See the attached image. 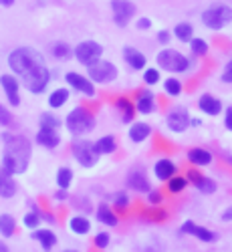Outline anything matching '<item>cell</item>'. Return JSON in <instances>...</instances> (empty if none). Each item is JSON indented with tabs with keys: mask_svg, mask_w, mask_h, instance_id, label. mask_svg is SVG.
Masks as SVG:
<instances>
[{
	"mask_svg": "<svg viewBox=\"0 0 232 252\" xmlns=\"http://www.w3.org/2000/svg\"><path fill=\"white\" fill-rule=\"evenodd\" d=\"M8 65H10V69L16 75H20V79H23V85L31 93H43L47 89L51 73L47 69L45 57L40 55L38 51L29 49V47L16 49L8 57Z\"/></svg>",
	"mask_w": 232,
	"mask_h": 252,
	"instance_id": "obj_1",
	"label": "cell"
},
{
	"mask_svg": "<svg viewBox=\"0 0 232 252\" xmlns=\"http://www.w3.org/2000/svg\"><path fill=\"white\" fill-rule=\"evenodd\" d=\"M4 156H2V167L8 174H23L29 167L31 159V143L23 135H10L4 133Z\"/></svg>",
	"mask_w": 232,
	"mask_h": 252,
	"instance_id": "obj_2",
	"label": "cell"
},
{
	"mask_svg": "<svg viewBox=\"0 0 232 252\" xmlns=\"http://www.w3.org/2000/svg\"><path fill=\"white\" fill-rule=\"evenodd\" d=\"M67 127L73 135H83L95 127V117L85 107H77L67 117Z\"/></svg>",
	"mask_w": 232,
	"mask_h": 252,
	"instance_id": "obj_3",
	"label": "cell"
},
{
	"mask_svg": "<svg viewBox=\"0 0 232 252\" xmlns=\"http://www.w3.org/2000/svg\"><path fill=\"white\" fill-rule=\"evenodd\" d=\"M230 20H232V8L226 6V4H216V6L208 8V10L202 14V23H204L206 27H210V29H214V31L226 27Z\"/></svg>",
	"mask_w": 232,
	"mask_h": 252,
	"instance_id": "obj_4",
	"label": "cell"
},
{
	"mask_svg": "<svg viewBox=\"0 0 232 252\" xmlns=\"http://www.w3.org/2000/svg\"><path fill=\"white\" fill-rule=\"evenodd\" d=\"M158 65L166 71H174V73H182L188 69V59L182 57L178 51H172V49H166L158 55Z\"/></svg>",
	"mask_w": 232,
	"mask_h": 252,
	"instance_id": "obj_5",
	"label": "cell"
},
{
	"mask_svg": "<svg viewBox=\"0 0 232 252\" xmlns=\"http://www.w3.org/2000/svg\"><path fill=\"white\" fill-rule=\"evenodd\" d=\"M73 154L83 167H93L99 161V150L91 141H77L73 145Z\"/></svg>",
	"mask_w": 232,
	"mask_h": 252,
	"instance_id": "obj_6",
	"label": "cell"
},
{
	"mask_svg": "<svg viewBox=\"0 0 232 252\" xmlns=\"http://www.w3.org/2000/svg\"><path fill=\"white\" fill-rule=\"evenodd\" d=\"M89 77L95 83H111L117 79V69L109 61H95L89 65Z\"/></svg>",
	"mask_w": 232,
	"mask_h": 252,
	"instance_id": "obj_7",
	"label": "cell"
},
{
	"mask_svg": "<svg viewBox=\"0 0 232 252\" xmlns=\"http://www.w3.org/2000/svg\"><path fill=\"white\" fill-rule=\"evenodd\" d=\"M101 53H103V49L99 43H95V40H83V43L77 45V49H75V57L79 59V63H83V65H87V67L91 63L99 61Z\"/></svg>",
	"mask_w": 232,
	"mask_h": 252,
	"instance_id": "obj_8",
	"label": "cell"
},
{
	"mask_svg": "<svg viewBox=\"0 0 232 252\" xmlns=\"http://www.w3.org/2000/svg\"><path fill=\"white\" fill-rule=\"evenodd\" d=\"M111 8H113V18H115V23L119 27L130 25L132 16L135 14V4L130 2V0H113Z\"/></svg>",
	"mask_w": 232,
	"mask_h": 252,
	"instance_id": "obj_9",
	"label": "cell"
},
{
	"mask_svg": "<svg viewBox=\"0 0 232 252\" xmlns=\"http://www.w3.org/2000/svg\"><path fill=\"white\" fill-rule=\"evenodd\" d=\"M67 81H69V85H71V87H75L77 91L85 93V95H89V97H93V95H95V87H93V83H91L89 79H85L83 75H79V73H67Z\"/></svg>",
	"mask_w": 232,
	"mask_h": 252,
	"instance_id": "obj_10",
	"label": "cell"
},
{
	"mask_svg": "<svg viewBox=\"0 0 232 252\" xmlns=\"http://www.w3.org/2000/svg\"><path fill=\"white\" fill-rule=\"evenodd\" d=\"M188 123H190V115L184 109H174L170 115H167V127L172 131H178V133L184 131L188 127Z\"/></svg>",
	"mask_w": 232,
	"mask_h": 252,
	"instance_id": "obj_11",
	"label": "cell"
},
{
	"mask_svg": "<svg viewBox=\"0 0 232 252\" xmlns=\"http://www.w3.org/2000/svg\"><path fill=\"white\" fill-rule=\"evenodd\" d=\"M182 232L194 234V236L200 238L202 242H214V240H216V234H214V232H210V230H206L204 226H198V224H194V222H186V224L182 226Z\"/></svg>",
	"mask_w": 232,
	"mask_h": 252,
	"instance_id": "obj_12",
	"label": "cell"
},
{
	"mask_svg": "<svg viewBox=\"0 0 232 252\" xmlns=\"http://www.w3.org/2000/svg\"><path fill=\"white\" fill-rule=\"evenodd\" d=\"M190 182H194L196 184V188L202 192V194H214L216 192V182H212L210 178H204V176H200L198 172H188V176H186Z\"/></svg>",
	"mask_w": 232,
	"mask_h": 252,
	"instance_id": "obj_13",
	"label": "cell"
},
{
	"mask_svg": "<svg viewBox=\"0 0 232 252\" xmlns=\"http://www.w3.org/2000/svg\"><path fill=\"white\" fill-rule=\"evenodd\" d=\"M16 194V184L12 180V174H8L4 167H0V196L12 198Z\"/></svg>",
	"mask_w": 232,
	"mask_h": 252,
	"instance_id": "obj_14",
	"label": "cell"
},
{
	"mask_svg": "<svg viewBox=\"0 0 232 252\" xmlns=\"http://www.w3.org/2000/svg\"><path fill=\"white\" fill-rule=\"evenodd\" d=\"M0 83H2V87H4V91L8 95L10 105L16 107V105L20 103V99H18V81L14 77H10V75H2L0 77Z\"/></svg>",
	"mask_w": 232,
	"mask_h": 252,
	"instance_id": "obj_15",
	"label": "cell"
},
{
	"mask_svg": "<svg viewBox=\"0 0 232 252\" xmlns=\"http://www.w3.org/2000/svg\"><path fill=\"white\" fill-rule=\"evenodd\" d=\"M123 59L128 61V65L132 67V69H143L145 67V57L137 51V49H133V47H125L123 49Z\"/></svg>",
	"mask_w": 232,
	"mask_h": 252,
	"instance_id": "obj_16",
	"label": "cell"
},
{
	"mask_svg": "<svg viewBox=\"0 0 232 252\" xmlns=\"http://www.w3.org/2000/svg\"><path fill=\"white\" fill-rule=\"evenodd\" d=\"M36 141H38L40 145H45V148H57L59 141H61V137H59V133H57L55 129H51V127H40V131L36 133Z\"/></svg>",
	"mask_w": 232,
	"mask_h": 252,
	"instance_id": "obj_17",
	"label": "cell"
},
{
	"mask_svg": "<svg viewBox=\"0 0 232 252\" xmlns=\"http://www.w3.org/2000/svg\"><path fill=\"white\" fill-rule=\"evenodd\" d=\"M198 105H200V109L204 113H208V115H218L220 109H222V103L218 99H214L212 95H202L200 101H198Z\"/></svg>",
	"mask_w": 232,
	"mask_h": 252,
	"instance_id": "obj_18",
	"label": "cell"
},
{
	"mask_svg": "<svg viewBox=\"0 0 232 252\" xmlns=\"http://www.w3.org/2000/svg\"><path fill=\"white\" fill-rule=\"evenodd\" d=\"M33 238L40 242L43 250H51L57 244V236H55V232H51V230H34Z\"/></svg>",
	"mask_w": 232,
	"mask_h": 252,
	"instance_id": "obj_19",
	"label": "cell"
},
{
	"mask_svg": "<svg viewBox=\"0 0 232 252\" xmlns=\"http://www.w3.org/2000/svg\"><path fill=\"white\" fill-rule=\"evenodd\" d=\"M128 184H130V188H133L137 192H150V182L143 176V172H132L128 178Z\"/></svg>",
	"mask_w": 232,
	"mask_h": 252,
	"instance_id": "obj_20",
	"label": "cell"
},
{
	"mask_svg": "<svg viewBox=\"0 0 232 252\" xmlns=\"http://www.w3.org/2000/svg\"><path fill=\"white\" fill-rule=\"evenodd\" d=\"M156 176L160 178V180H170L174 174H176V165L170 161V159H160L158 163H156Z\"/></svg>",
	"mask_w": 232,
	"mask_h": 252,
	"instance_id": "obj_21",
	"label": "cell"
},
{
	"mask_svg": "<svg viewBox=\"0 0 232 252\" xmlns=\"http://www.w3.org/2000/svg\"><path fill=\"white\" fill-rule=\"evenodd\" d=\"M135 107L139 109V113H152L154 107H156V101H154V95L150 91H143L139 97H137V103Z\"/></svg>",
	"mask_w": 232,
	"mask_h": 252,
	"instance_id": "obj_22",
	"label": "cell"
},
{
	"mask_svg": "<svg viewBox=\"0 0 232 252\" xmlns=\"http://www.w3.org/2000/svg\"><path fill=\"white\" fill-rule=\"evenodd\" d=\"M190 161H194L196 165H208V163H212V154L202 150V148H196V150H190L188 154Z\"/></svg>",
	"mask_w": 232,
	"mask_h": 252,
	"instance_id": "obj_23",
	"label": "cell"
},
{
	"mask_svg": "<svg viewBox=\"0 0 232 252\" xmlns=\"http://www.w3.org/2000/svg\"><path fill=\"white\" fill-rule=\"evenodd\" d=\"M117 107L121 109V117H123L125 123H130V121L133 119L135 109H133V105H132V101H130L128 97H119V99H117Z\"/></svg>",
	"mask_w": 232,
	"mask_h": 252,
	"instance_id": "obj_24",
	"label": "cell"
},
{
	"mask_svg": "<svg viewBox=\"0 0 232 252\" xmlns=\"http://www.w3.org/2000/svg\"><path fill=\"white\" fill-rule=\"evenodd\" d=\"M150 125L147 123H135L133 127L130 129V137H132V141H135V143H139V141H143L147 135H150Z\"/></svg>",
	"mask_w": 232,
	"mask_h": 252,
	"instance_id": "obj_25",
	"label": "cell"
},
{
	"mask_svg": "<svg viewBox=\"0 0 232 252\" xmlns=\"http://www.w3.org/2000/svg\"><path fill=\"white\" fill-rule=\"evenodd\" d=\"M69 226H71V230H73L75 234H87L89 230H91V224H89V220H87V218H81V216H75V218H71Z\"/></svg>",
	"mask_w": 232,
	"mask_h": 252,
	"instance_id": "obj_26",
	"label": "cell"
},
{
	"mask_svg": "<svg viewBox=\"0 0 232 252\" xmlns=\"http://www.w3.org/2000/svg\"><path fill=\"white\" fill-rule=\"evenodd\" d=\"M14 226H16V222H14V218L10 214H2V216H0V234H2L4 238H8V236L14 234Z\"/></svg>",
	"mask_w": 232,
	"mask_h": 252,
	"instance_id": "obj_27",
	"label": "cell"
},
{
	"mask_svg": "<svg viewBox=\"0 0 232 252\" xmlns=\"http://www.w3.org/2000/svg\"><path fill=\"white\" fill-rule=\"evenodd\" d=\"M67 99H69V91L67 89H57L49 97V105H51L53 109H59V107H63V105L67 103Z\"/></svg>",
	"mask_w": 232,
	"mask_h": 252,
	"instance_id": "obj_28",
	"label": "cell"
},
{
	"mask_svg": "<svg viewBox=\"0 0 232 252\" xmlns=\"http://www.w3.org/2000/svg\"><path fill=\"white\" fill-rule=\"evenodd\" d=\"M97 218L101 224H107V226H117V216L111 212V210L107 206H101L97 210Z\"/></svg>",
	"mask_w": 232,
	"mask_h": 252,
	"instance_id": "obj_29",
	"label": "cell"
},
{
	"mask_svg": "<svg viewBox=\"0 0 232 252\" xmlns=\"http://www.w3.org/2000/svg\"><path fill=\"white\" fill-rule=\"evenodd\" d=\"M97 150H99V154H113L115 150H117V143H115V139L111 137V135H105V137H101L97 143Z\"/></svg>",
	"mask_w": 232,
	"mask_h": 252,
	"instance_id": "obj_30",
	"label": "cell"
},
{
	"mask_svg": "<svg viewBox=\"0 0 232 252\" xmlns=\"http://www.w3.org/2000/svg\"><path fill=\"white\" fill-rule=\"evenodd\" d=\"M73 182V172L69 170V167H61V170L57 172V184L61 190H67V188L71 186Z\"/></svg>",
	"mask_w": 232,
	"mask_h": 252,
	"instance_id": "obj_31",
	"label": "cell"
},
{
	"mask_svg": "<svg viewBox=\"0 0 232 252\" xmlns=\"http://www.w3.org/2000/svg\"><path fill=\"white\" fill-rule=\"evenodd\" d=\"M174 32H176V36H178L180 40L188 43V40H192V32H194V29H192V25H188V23H180V25L174 29Z\"/></svg>",
	"mask_w": 232,
	"mask_h": 252,
	"instance_id": "obj_32",
	"label": "cell"
},
{
	"mask_svg": "<svg viewBox=\"0 0 232 252\" xmlns=\"http://www.w3.org/2000/svg\"><path fill=\"white\" fill-rule=\"evenodd\" d=\"M53 55H55L57 59H69V57L73 55V51H71V47L65 45V43H57V45H53Z\"/></svg>",
	"mask_w": 232,
	"mask_h": 252,
	"instance_id": "obj_33",
	"label": "cell"
},
{
	"mask_svg": "<svg viewBox=\"0 0 232 252\" xmlns=\"http://www.w3.org/2000/svg\"><path fill=\"white\" fill-rule=\"evenodd\" d=\"M59 125H61L59 117H55V115H51V113H43V115H40V127H51V129H57Z\"/></svg>",
	"mask_w": 232,
	"mask_h": 252,
	"instance_id": "obj_34",
	"label": "cell"
},
{
	"mask_svg": "<svg viewBox=\"0 0 232 252\" xmlns=\"http://www.w3.org/2000/svg\"><path fill=\"white\" fill-rule=\"evenodd\" d=\"M167 188H170V192H172V194H178V192H182L184 188H186V178H180V176H172V178H170V184H167Z\"/></svg>",
	"mask_w": 232,
	"mask_h": 252,
	"instance_id": "obj_35",
	"label": "cell"
},
{
	"mask_svg": "<svg viewBox=\"0 0 232 252\" xmlns=\"http://www.w3.org/2000/svg\"><path fill=\"white\" fill-rule=\"evenodd\" d=\"M164 87H166V93H167V95H172V97L180 95V91H182V85H180V81H176V79H167Z\"/></svg>",
	"mask_w": 232,
	"mask_h": 252,
	"instance_id": "obj_36",
	"label": "cell"
},
{
	"mask_svg": "<svg viewBox=\"0 0 232 252\" xmlns=\"http://www.w3.org/2000/svg\"><path fill=\"white\" fill-rule=\"evenodd\" d=\"M190 43H192V51L196 55H206L208 53V43H206L204 38H192Z\"/></svg>",
	"mask_w": 232,
	"mask_h": 252,
	"instance_id": "obj_37",
	"label": "cell"
},
{
	"mask_svg": "<svg viewBox=\"0 0 232 252\" xmlns=\"http://www.w3.org/2000/svg\"><path fill=\"white\" fill-rule=\"evenodd\" d=\"M143 81L147 83V85H156V83L160 81V71L158 69H147L145 75H143Z\"/></svg>",
	"mask_w": 232,
	"mask_h": 252,
	"instance_id": "obj_38",
	"label": "cell"
},
{
	"mask_svg": "<svg viewBox=\"0 0 232 252\" xmlns=\"http://www.w3.org/2000/svg\"><path fill=\"white\" fill-rule=\"evenodd\" d=\"M38 222H40L38 212H31V214H27V216H25V226H29V228H36V226H38Z\"/></svg>",
	"mask_w": 232,
	"mask_h": 252,
	"instance_id": "obj_39",
	"label": "cell"
},
{
	"mask_svg": "<svg viewBox=\"0 0 232 252\" xmlns=\"http://www.w3.org/2000/svg\"><path fill=\"white\" fill-rule=\"evenodd\" d=\"M95 246L97 248H107L109 246V234L107 232H101L95 236Z\"/></svg>",
	"mask_w": 232,
	"mask_h": 252,
	"instance_id": "obj_40",
	"label": "cell"
},
{
	"mask_svg": "<svg viewBox=\"0 0 232 252\" xmlns=\"http://www.w3.org/2000/svg\"><path fill=\"white\" fill-rule=\"evenodd\" d=\"M10 121H12V117H10L8 109L4 107V105H0V125L6 127V125H10Z\"/></svg>",
	"mask_w": 232,
	"mask_h": 252,
	"instance_id": "obj_41",
	"label": "cell"
},
{
	"mask_svg": "<svg viewBox=\"0 0 232 252\" xmlns=\"http://www.w3.org/2000/svg\"><path fill=\"white\" fill-rule=\"evenodd\" d=\"M128 204H130V198L125 196V194H117V196H115V206H117V208H125Z\"/></svg>",
	"mask_w": 232,
	"mask_h": 252,
	"instance_id": "obj_42",
	"label": "cell"
},
{
	"mask_svg": "<svg viewBox=\"0 0 232 252\" xmlns=\"http://www.w3.org/2000/svg\"><path fill=\"white\" fill-rule=\"evenodd\" d=\"M150 27H152L150 18H139V20H137V29H141V31H147Z\"/></svg>",
	"mask_w": 232,
	"mask_h": 252,
	"instance_id": "obj_43",
	"label": "cell"
},
{
	"mask_svg": "<svg viewBox=\"0 0 232 252\" xmlns=\"http://www.w3.org/2000/svg\"><path fill=\"white\" fill-rule=\"evenodd\" d=\"M158 40H160V43H162V45H166V43H167V40H170V32H167V31H162V32L158 34Z\"/></svg>",
	"mask_w": 232,
	"mask_h": 252,
	"instance_id": "obj_44",
	"label": "cell"
},
{
	"mask_svg": "<svg viewBox=\"0 0 232 252\" xmlns=\"http://www.w3.org/2000/svg\"><path fill=\"white\" fill-rule=\"evenodd\" d=\"M160 202H162L160 192H152V194H150V204H160Z\"/></svg>",
	"mask_w": 232,
	"mask_h": 252,
	"instance_id": "obj_45",
	"label": "cell"
},
{
	"mask_svg": "<svg viewBox=\"0 0 232 252\" xmlns=\"http://www.w3.org/2000/svg\"><path fill=\"white\" fill-rule=\"evenodd\" d=\"M224 123H226V127L232 131V107L226 111V121H224Z\"/></svg>",
	"mask_w": 232,
	"mask_h": 252,
	"instance_id": "obj_46",
	"label": "cell"
},
{
	"mask_svg": "<svg viewBox=\"0 0 232 252\" xmlns=\"http://www.w3.org/2000/svg\"><path fill=\"white\" fill-rule=\"evenodd\" d=\"M222 220H224V222H230V220H232V206H230V208L226 210V212L222 214Z\"/></svg>",
	"mask_w": 232,
	"mask_h": 252,
	"instance_id": "obj_47",
	"label": "cell"
},
{
	"mask_svg": "<svg viewBox=\"0 0 232 252\" xmlns=\"http://www.w3.org/2000/svg\"><path fill=\"white\" fill-rule=\"evenodd\" d=\"M222 81H226V83H232V71H226V73L222 75Z\"/></svg>",
	"mask_w": 232,
	"mask_h": 252,
	"instance_id": "obj_48",
	"label": "cell"
},
{
	"mask_svg": "<svg viewBox=\"0 0 232 252\" xmlns=\"http://www.w3.org/2000/svg\"><path fill=\"white\" fill-rule=\"evenodd\" d=\"M0 4H2V6H12L14 0H0Z\"/></svg>",
	"mask_w": 232,
	"mask_h": 252,
	"instance_id": "obj_49",
	"label": "cell"
},
{
	"mask_svg": "<svg viewBox=\"0 0 232 252\" xmlns=\"http://www.w3.org/2000/svg\"><path fill=\"white\" fill-rule=\"evenodd\" d=\"M0 252H8V246L4 242H0Z\"/></svg>",
	"mask_w": 232,
	"mask_h": 252,
	"instance_id": "obj_50",
	"label": "cell"
},
{
	"mask_svg": "<svg viewBox=\"0 0 232 252\" xmlns=\"http://www.w3.org/2000/svg\"><path fill=\"white\" fill-rule=\"evenodd\" d=\"M57 200H65V192H59L57 194Z\"/></svg>",
	"mask_w": 232,
	"mask_h": 252,
	"instance_id": "obj_51",
	"label": "cell"
},
{
	"mask_svg": "<svg viewBox=\"0 0 232 252\" xmlns=\"http://www.w3.org/2000/svg\"><path fill=\"white\" fill-rule=\"evenodd\" d=\"M226 71H232V61L228 63V69H226Z\"/></svg>",
	"mask_w": 232,
	"mask_h": 252,
	"instance_id": "obj_52",
	"label": "cell"
},
{
	"mask_svg": "<svg viewBox=\"0 0 232 252\" xmlns=\"http://www.w3.org/2000/svg\"><path fill=\"white\" fill-rule=\"evenodd\" d=\"M65 252H75V250H65Z\"/></svg>",
	"mask_w": 232,
	"mask_h": 252,
	"instance_id": "obj_53",
	"label": "cell"
}]
</instances>
